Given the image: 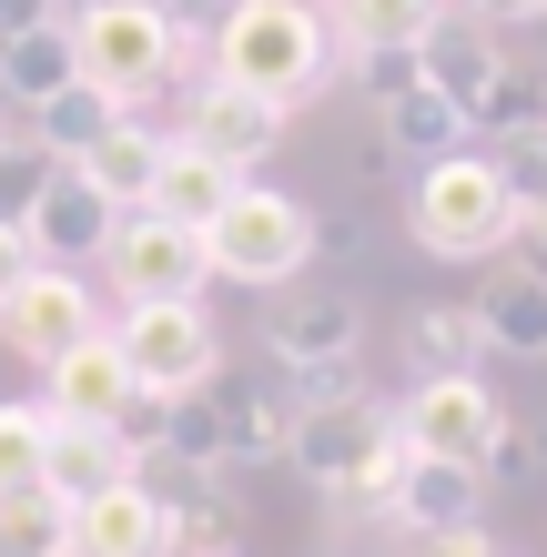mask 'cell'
Wrapping results in <instances>:
<instances>
[{
    "mask_svg": "<svg viewBox=\"0 0 547 557\" xmlns=\"http://www.w3.org/2000/svg\"><path fill=\"white\" fill-rule=\"evenodd\" d=\"M0 143H11V122H0Z\"/></svg>",
    "mask_w": 547,
    "mask_h": 557,
    "instance_id": "cell-40",
    "label": "cell"
},
{
    "mask_svg": "<svg viewBox=\"0 0 547 557\" xmlns=\"http://www.w3.org/2000/svg\"><path fill=\"white\" fill-rule=\"evenodd\" d=\"M142 476H152V467H142ZM152 486H163V507H173V557H234V547H244V507H234V486H223V476L163 467Z\"/></svg>",
    "mask_w": 547,
    "mask_h": 557,
    "instance_id": "cell-18",
    "label": "cell"
},
{
    "mask_svg": "<svg viewBox=\"0 0 547 557\" xmlns=\"http://www.w3.org/2000/svg\"><path fill=\"white\" fill-rule=\"evenodd\" d=\"M102 294H91L82 264H30L11 294H0V355H21V366H51V355H72L82 335H102Z\"/></svg>",
    "mask_w": 547,
    "mask_h": 557,
    "instance_id": "cell-10",
    "label": "cell"
},
{
    "mask_svg": "<svg viewBox=\"0 0 547 557\" xmlns=\"http://www.w3.org/2000/svg\"><path fill=\"white\" fill-rule=\"evenodd\" d=\"M163 11H183V0H163Z\"/></svg>",
    "mask_w": 547,
    "mask_h": 557,
    "instance_id": "cell-41",
    "label": "cell"
},
{
    "mask_svg": "<svg viewBox=\"0 0 547 557\" xmlns=\"http://www.w3.org/2000/svg\"><path fill=\"white\" fill-rule=\"evenodd\" d=\"M112 223H122V213H112L102 193L72 173V162H61V173H51V193L30 203V223H21V234H30V253H41V264H91V253L112 244Z\"/></svg>",
    "mask_w": 547,
    "mask_h": 557,
    "instance_id": "cell-15",
    "label": "cell"
},
{
    "mask_svg": "<svg viewBox=\"0 0 547 557\" xmlns=\"http://www.w3.org/2000/svg\"><path fill=\"white\" fill-rule=\"evenodd\" d=\"M284 102H264V91H244V82H223V72H203L183 91V143H203L213 162H234V173H253L274 143H284Z\"/></svg>",
    "mask_w": 547,
    "mask_h": 557,
    "instance_id": "cell-11",
    "label": "cell"
},
{
    "mask_svg": "<svg viewBox=\"0 0 547 557\" xmlns=\"http://www.w3.org/2000/svg\"><path fill=\"white\" fill-rule=\"evenodd\" d=\"M406 223H415V244L436 264H487V253L518 244V203H507L487 152H436L415 173V193H406Z\"/></svg>",
    "mask_w": 547,
    "mask_h": 557,
    "instance_id": "cell-3",
    "label": "cell"
},
{
    "mask_svg": "<svg viewBox=\"0 0 547 557\" xmlns=\"http://www.w3.org/2000/svg\"><path fill=\"white\" fill-rule=\"evenodd\" d=\"M467 314H476V335H487V355H518V366H537V355H547V274L497 264L487 294H476Z\"/></svg>",
    "mask_w": 547,
    "mask_h": 557,
    "instance_id": "cell-19",
    "label": "cell"
},
{
    "mask_svg": "<svg viewBox=\"0 0 547 557\" xmlns=\"http://www.w3.org/2000/svg\"><path fill=\"white\" fill-rule=\"evenodd\" d=\"M507 456H518V467H547V425H518V436H507Z\"/></svg>",
    "mask_w": 547,
    "mask_h": 557,
    "instance_id": "cell-39",
    "label": "cell"
},
{
    "mask_svg": "<svg viewBox=\"0 0 547 557\" xmlns=\"http://www.w3.org/2000/svg\"><path fill=\"white\" fill-rule=\"evenodd\" d=\"M122 476H142V456H133V436L122 425H82V416H51V456H41V486L51 497H102V486H122Z\"/></svg>",
    "mask_w": 547,
    "mask_h": 557,
    "instance_id": "cell-16",
    "label": "cell"
},
{
    "mask_svg": "<svg viewBox=\"0 0 547 557\" xmlns=\"http://www.w3.org/2000/svg\"><path fill=\"white\" fill-rule=\"evenodd\" d=\"M497 61H507V41H497V30L487 21H467V11H446L436 30H426V51H415V72H426L436 91H446V102H476V91H487V72H497Z\"/></svg>",
    "mask_w": 547,
    "mask_h": 557,
    "instance_id": "cell-21",
    "label": "cell"
},
{
    "mask_svg": "<svg viewBox=\"0 0 547 557\" xmlns=\"http://www.w3.org/2000/svg\"><path fill=\"white\" fill-rule=\"evenodd\" d=\"M112 122H122V102H112V91H91V82H72V91H51V102L30 112V143H41L51 162H82L91 143L112 133Z\"/></svg>",
    "mask_w": 547,
    "mask_h": 557,
    "instance_id": "cell-27",
    "label": "cell"
},
{
    "mask_svg": "<svg viewBox=\"0 0 547 557\" xmlns=\"http://www.w3.org/2000/svg\"><path fill=\"white\" fill-rule=\"evenodd\" d=\"M72 557H173V507L152 476H122L72 507Z\"/></svg>",
    "mask_w": 547,
    "mask_h": 557,
    "instance_id": "cell-12",
    "label": "cell"
},
{
    "mask_svg": "<svg viewBox=\"0 0 547 557\" xmlns=\"http://www.w3.org/2000/svg\"><path fill=\"white\" fill-rule=\"evenodd\" d=\"M173 51H183V21L163 0H82L72 11V61L91 91H112L122 112H142L152 91L173 82Z\"/></svg>",
    "mask_w": 547,
    "mask_h": 557,
    "instance_id": "cell-5",
    "label": "cell"
},
{
    "mask_svg": "<svg viewBox=\"0 0 547 557\" xmlns=\"http://www.w3.org/2000/svg\"><path fill=\"white\" fill-rule=\"evenodd\" d=\"M51 173H61V162L30 143V133H11V143H0V223H11V234L30 223V203L51 193Z\"/></svg>",
    "mask_w": 547,
    "mask_h": 557,
    "instance_id": "cell-31",
    "label": "cell"
},
{
    "mask_svg": "<svg viewBox=\"0 0 547 557\" xmlns=\"http://www.w3.org/2000/svg\"><path fill=\"white\" fill-rule=\"evenodd\" d=\"M61 21V0H0V41H21V30H41Z\"/></svg>",
    "mask_w": 547,
    "mask_h": 557,
    "instance_id": "cell-36",
    "label": "cell"
},
{
    "mask_svg": "<svg viewBox=\"0 0 547 557\" xmlns=\"http://www.w3.org/2000/svg\"><path fill=\"white\" fill-rule=\"evenodd\" d=\"M213 72L244 82V91H264V102H284V112H304L314 91L345 72V41H335L325 0H223Z\"/></svg>",
    "mask_w": 547,
    "mask_h": 557,
    "instance_id": "cell-1",
    "label": "cell"
},
{
    "mask_svg": "<svg viewBox=\"0 0 547 557\" xmlns=\"http://www.w3.org/2000/svg\"><path fill=\"white\" fill-rule=\"evenodd\" d=\"M264 355L295 375V406L314 396H356V355H365V314L345 294H284L264 314Z\"/></svg>",
    "mask_w": 547,
    "mask_h": 557,
    "instance_id": "cell-7",
    "label": "cell"
},
{
    "mask_svg": "<svg viewBox=\"0 0 547 557\" xmlns=\"http://www.w3.org/2000/svg\"><path fill=\"white\" fill-rule=\"evenodd\" d=\"M537 122H547V82L527 72V61H497V72H487V91H476V102H467V133H537Z\"/></svg>",
    "mask_w": 547,
    "mask_h": 557,
    "instance_id": "cell-29",
    "label": "cell"
},
{
    "mask_svg": "<svg viewBox=\"0 0 547 557\" xmlns=\"http://www.w3.org/2000/svg\"><path fill=\"white\" fill-rule=\"evenodd\" d=\"M91 264H102L112 305H203V284H213L203 234H183V223H163V213H122Z\"/></svg>",
    "mask_w": 547,
    "mask_h": 557,
    "instance_id": "cell-8",
    "label": "cell"
},
{
    "mask_svg": "<svg viewBox=\"0 0 547 557\" xmlns=\"http://www.w3.org/2000/svg\"><path fill=\"white\" fill-rule=\"evenodd\" d=\"M284 467H295L304 486H325V497H356L365 517H385L396 476L415 467V446H406L396 406H375V396H314V406H295Z\"/></svg>",
    "mask_w": 547,
    "mask_h": 557,
    "instance_id": "cell-2",
    "label": "cell"
},
{
    "mask_svg": "<svg viewBox=\"0 0 547 557\" xmlns=\"http://www.w3.org/2000/svg\"><path fill=\"white\" fill-rule=\"evenodd\" d=\"M152 162H163V133H152L142 112H122L112 133H102V143H91V152L72 162V173H82L91 193H102L112 213H142V203H152Z\"/></svg>",
    "mask_w": 547,
    "mask_h": 557,
    "instance_id": "cell-20",
    "label": "cell"
},
{
    "mask_svg": "<svg viewBox=\"0 0 547 557\" xmlns=\"http://www.w3.org/2000/svg\"><path fill=\"white\" fill-rule=\"evenodd\" d=\"M234 162H213L203 143H183V133H163V162H152V203L142 213H163V223H183V234H203V223L234 203Z\"/></svg>",
    "mask_w": 547,
    "mask_h": 557,
    "instance_id": "cell-17",
    "label": "cell"
},
{
    "mask_svg": "<svg viewBox=\"0 0 547 557\" xmlns=\"http://www.w3.org/2000/svg\"><path fill=\"white\" fill-rule=\"evenodd\" d=\"M325 21H335V41L345 51H426V30L446 21V0H325Z\"/></svg>",
    "mask_w": 547,
    "mask_h": 557,
    "instance_id": "cell-24",
    "label": "cell"
},
{
    "mask_svg": "<svg viewBox=\"0 0 547 557\" xmlns=\"http://www.w3.org/2000/svg\"><path fill=\"white\" fill-rule=\"evenodd\" d=\"M415 557H497V537H487V517H476V528H446V537H415Z\"/></svg>",
    "mask_w": 547,
    "mask_h": 557,
    "instance_id": "cell-34",
    "label": "cell"
},
{
    "mask_svg": "<svg viewBox=\"0 0 547 557\" xmlns=\"http://www.w3.org/2000/svg\"><path fill=\"white\" fill-rule=\"evenodd\" d=\"M203 253H213V274L223 284H253V294H284L314 253H325V223H314L295 193H274V183H234V203H223L203 223Z\"/></svg>",
    "mask_w": 547,
    "mask_h": 557,
    "instance_id": "cell-4",
    "label": "cell"
},
{
    "mask_svg": "<svg viewBox=\"0 0 547 557\" xmlns=\"http://www.w3.org/2000/svg\"><path fill=\"white\" fill-rule=\"evenodd\" d=\"M213 396H223V467H274L295 436V396L274 385H213Z\"/></svg>",
    "mask_w": 547,
    "mask_h": 557,
    "instance_id": "cell-25",
    "label": "cell"
},
{
    "mask_svg": "<svg viewBox=\"0 0 547 557\" xmlns=\"http://www.w3.org/2000/svg\"><path fill=\"white\" fill-rule=\"evenodd\" d=\"M487 162H497V183H507V203H518V213L547 203V122H537V133H507Z\"/></svg>",
    "mask_w": 547,
    "mask_h": 557,
    "instance_id": "cell-32",
    "label": "cell"
},
{
    "mask_svg": "<svg viewBox=\"0 0 547 557\" xmlns=\"http://www.w3.org/2000/svg\"><path fill=\"white\" fill-rule=\"evenodd\" d=\"M518 264H527V274H547V203H537V213H518Z\"/></svg>",
    "mask_w": 547,
    "mask_h": 557,
    "instance_id": "cell-37",
    "label": "cell"
},
{
    "mask_svg": "<svg viewBox=\"0 0 547 557\" xmlns=\"http://www.w3.org/2000/svg\"><path fill=\"white\" fill-rule=\"evenodd\" d=\"M476 517H487V476L476 467H436V456H415V467L396 476V497H385V528H396L406 547L446 537V528H476Z\"/></svg>",
    "mask_w": 547,
    "mask_h": 557,
    "instance_id": "cell-13",
    "label": "cell"
},
{
    "mask_svg": "<svg viewBox=\"0 0 547 557\" xmlns=\"http://www.w3.org/2000/svg\"><path fill=\"white\" fill-rule=\"evenodd\" d=\"M51 416H82V425H122V406H133L142 396V385H133V366H122V345H112V324H102V335H82L72 355H51Z\"/></svg>",
    "mask_w": 547,
    "mask_h": 557,
    "instance_id": "cell-14",
    "label": "cell"
},
{
    "mask_svg": "<svg viewBox=\"0 0 547 557\" xmlns=\"http://www.w3.org/2000/svg\"><path fill=\"white\" fill-rule=\"evenodd\" d=\"M375 133H385V152H415V162H436V152H467V112L446 102V91L415 72L396 102H375Z\"/></svg>",
    "mask_w": 547,
    "mask_h": 557,
    "instance_id": "cell-23",
    "label": "cell"
},
{
    "mask_svg": "<svg viewBox=\"0 0 547 557\" xmlns=\"http://www.w3.org/2000/svg\"><path fill=\"white\" fill-rule=\"evenodd\" d=\"M72 82H82L72 21H41V30H21V41H0V102L11 112H41L51 91H72Z\"/></svg>",
    "mask_w": 547,
    "mask_h": 557,
    "instance_id": "cell-22",
    "label": "cell"
},
{
    "mask_svg": "<svg viewBox=\"0 0 547 557\" xmlns=\"http://www.w3.org/2000/svg\"><path fill=\"white\" fill-rule=\"evenodd\" d=\"M0 557H72V497H51V486L0 497Z\"/></svg>",
    "mask_w": 547,
    "mask_h": 557,
    "instance_id": "cell-28",
    "label": "cell"
},
{
    "mask_svg": "<svg viewBox=\"0 0 547 557\" xmlns=\"http://www.w3.org/2000/svg\"><path fill=\"white\" fill-rule=\"evenodd\" d=\"M30 264H41V253H30V234H11V223H0V294H11Z\"/></svg>",
    "mask_w": 547,
    "mask_h": 557,
    "instance_id": "cell-38",
    "label": "cell"
},
{
    "mask_svg": "<svg viewBox=\"0 0 547 557\" xmlns=\"http://www.w3.org/2000/svg\"><path fill=\"white\" fill-rule=\"evenodd\" d=\"M467 21H487V30H527V21H547V0H467Z\"/></svg>",
    "mask_w": 547,
    "mask_h": 557,
    "instance_id": "cell-35",
    "label": "cell"
},
{
    "mask_svg": "<svg viewBox=\"0 0 547 557\" xmlns=\"http://www.w3.org/2000/svg\"><path fill=\"white\" fill-rule=\"evenodd\" d=\"M476 355H487V335H476L467 305H415L406 314V366L415 375H476Z\"/></svg>",
    "mask_w": 547,
    "mask_h": 557,
    "instance_id": "cell-26",
    "label": "cell"
},
{
    "mask_svg": "<svg viewBox=\"0 0 547 557\" xmlns=\"http://www.w3.org/2000/svg\"><path fill=\"white\" fill-rule=\"evenodd\" d=\"M41 456H51V406H0V497L41 486Z\"/></svg>",
    "mask_w": 547,
    "mask_h": 557,
    "instance_id": "cell-30",
    "label": "cell"
},
{
    "mask_svg": "<svg viewBox=\"0 0 547 557\" xmlns=\"http://www.w3.org/2000/svg\"><path fill=\"white\" fill-rule=\"evenodd\" d=\"M112 345H122V366H133L142 396H192V385L223 375V335H213L203 305H122Z\"/></svg>",
    "mask_w": 547,
    "mask_h": 557,
    "instance_id": "cell-9",
    "label": "cell"
},
{
    "mask_svg": "<svg viewBox=\"0 0 547 557\" xmlns=\"http://www.w3.org/2000/svg\"><path fill=\"white\" fill-rule=\"evenodd\" d=\"M356 82L375 91V102H396V91L415 82V51H365V61H356Z\"/></svg>",
    "mask_w": 547,
    "mask_h": 557,
    "instance_id": "cell-33",
    "label": "cell"
},
{
    "mask_svg": "<svg viewBox=\"0 0 547 557\" xmlns=\"http://www.w3.org/2000/svg\"><path fill=\"white\" fill-rule=\"evenodd\" d=\"M396 425H406V446L415 456H436V467H507V406H497V385L487 375H415V396L396 406Z\"/></svg>",
    "mask_w": 547,
    "mask_h": 557,
    "instance_id": "cell-6",
    "label": "cell"
}]
</instances>
